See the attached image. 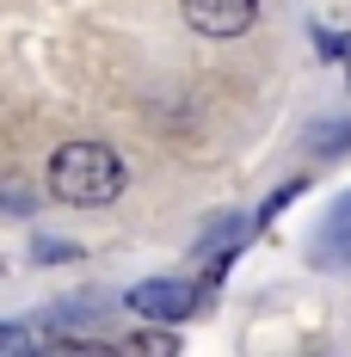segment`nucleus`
<instances>
[{
  "mask_svg": "<svg viewBox=\"0 0 351 357\" xmlns=\"http://www.w3.org/2000/svg\"><path fill=\"white\" fill-rule=\"evenodd\" d=\"M0 204H6L13 215H25V210H31V197H19V191H0Z\"/></svg>",
  "mask_w": 351,
  "mask_h": 357,
  "instance_id": "obj_9",
  "label": "nucleus"
},
{
  "mask_svg": "<svg viewBox=\"0 0 351 357\" xmlns=\"http://www.w3.org/2000/svg\"><path fill=\"white\" fill-rule=\"evenodd\" d=\"M315 259H320V265L351 271V191L327 210V222H320V234H315Z\"/></svg>",
  "mask_w": 351,
  "mask_h": 357,
  "instance_id": "obj_4",
  "label": "nucleus"
},
{
  "mask_svg": "<svg viewBox=\"0 0 351 357\" xmlns=\"http://www.w3.org/2000/svg\"><path fill=\"white\" fill-rule=\"evenodd\" d=\"M308 148H315V154H345L351 148V123H315V130H308Z\"/></svg>",
  "mask_w": 351,
  "mask_h": 357,
  "instance_id": "obj_5",
  "label": "nucleus"
},
{
  "mask_svg": "<svg viewBox=\"0 0 351 357\" xmlns=\"http://www.w3.org/2000/svg\"><path fill=\"white\" fill-rule=\"evenodd\" d=\"M37 252H43V265H62V259H74V247H62V241H37Z\"/></svg>",
  "mask_w": 351,
  "mask_h": 357,
  "instance_id": "obj_8",
  "label": "nucleus"
},
{
  "mask_svg": "<svg viewBox=\"0 0 351 357\" xmlns=\"http://www.w3.org/2000/svg\"><path fill=\"white\" fill-rule=\"evenodd\" d=\"M130 345H136V351H179V339H173V333H136Z\"/></svg>",
  "mask_w": 351,
  "mask_h": 357,
  "instance_id": "obj_7",
  "label": "nucleus"
},
{
  "mask_svg": "<svg viewBox=\"0 0 351 357\" xmlns=\"http://www.w3.org/2000/svg\"><path fill=\"white\" fill-rule=\"evenodd\" d=\"M124 178L130 173H124L117 148H105V142H62L50 154V197L80 204V210L124 197Z\"/></svg>",
  "mask_w": 351,
  "mask_h": 357,
  "instance_id": "obj_1",
  "label": "nucleus"
},
{
  "mask_svg": "<svg viewBox=\"0 0 351 357\" xmlns=\"http://www.w3.org/2000/svg\"><path fill=\"white\" fill-rule=\"evenodd\" d=\"M290 197H302V178H290V185H278L271 197H265V210H259V222H271V215H283V204Z\"/></svg>",
  "mask_w": 351,
  "mask_h": 357,
  "instance_id": "obj_6",
  "label": "nucleus"
},
{
  "mask_svg": "<svg viewBox=\"0 0 351 357\" xmlns=\"http://www.w3.org/2000/svg\"><path fill=\"white\" fill-rule=\"evenodd\" d=\"M130 308L142 321H185V314L204 308V289L185 284V278H148V284L130 289Z\"/></svg>",
  "mask_w": 351,
  "mask_h": 357,
  "instance_id": "obj_2",
  "label": "nucleus"
},
{
  "mask_svg": "<svg viewBox=\"0 0 351 357\" xmlns=\"http://www.w3.org/2000/svg\"><path fill=\"white\" fill-rule=\"evenodd\" d=\"M185 6V25L197 37H241L259 13V0H179Z\"/></svg>",
  "mask_w": 351,
  "mask_h": 357,
  "instance_id": "obj_3",
  "label": "nucleus"
}]
</instances>
